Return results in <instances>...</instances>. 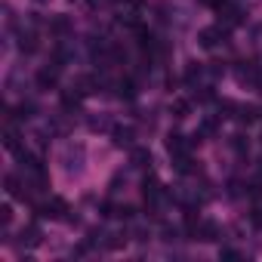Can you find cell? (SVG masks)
Wrapping results in <instances>:
<instances>
[{"label": "cell", "instance_id": "obj_1", "mask_svg": "<svg viewBox=\"0 0 262 262\" xmlns=\"http://www.w3.org/2000/svg\"><path fill=\"white\" fill-rule=\"evenodd\" d=\"M34 213H37L40 219H68V216H65V213H68V204H65L62 198H53V201H47V204H37Z\"/></svg>", "mask_w": 262, "mask_h": 262}, {"label": "cell", "instance_id": "obj_2", "mask_svg": "<svg viewBox=\"0 0 262 262\" xmlns=\"http://www.w3.org/2000/svg\"><path fill=\"white\" fill-rule=\"evenodd\" d=\"M225 37H228V31H225L222 25H210V28H204V31L198 34V43H201L204 50H216L219 43H225Z\"/></svg>", "mask_w": 262, "mask_h": 262}, {"label": "cell", "instance_id": "obj_3", "mask_svg": "<svg viewBox=\"0 0 262 262\" xmlns=\"http://www.w3.org/2000/svg\"><path fill=\"white\" fill-rule=\"evenodd\" d=\"M62 167H65V173H80L83 170V145H65Z\"/></svg>", "mask_w": 262, "mask_h": 262}, {"label": "cell", "instance_id": "obj_4", "mask_svg": "<svg viewBox=\"0 0 262 262\" xmlns=\"http://www.w3.org/2000/svg\"><path fill=\"white\" fill-rule=\"evenodd\" d=\"M34 80H37L40 90H56V83H59V65H56V62H53V65H43Z\"/></svg>", "mask_w": 262, "mask_h": 262}, {"label": "cell", "instance_id": "obj_5", "mask_svg": "<svg viewBox=\"0 0 262 262\" xmlns=\"http://www.w3.org/2000/svg\"><path fill=\"white\" fill-rule=\"evenodd\" d=\"M216 10H219V16L225 19V25H228V28H231V25H241V19H244L241 7H237V4H231V0H222Z\"/></svg>", "mask_w": 262, "mask_h": 262}, {"label": "cell", "instance_id": "obj_6", "mask_svg": "<svg viewBox=\"0 0 262 262\" xmlns=\"http://www.w3.org/2000/svg\"><path fill=\"white\" fill-rule=\"evenodd\" d=\"M133 139H136L133 126H114V145L117 148H133Z\"/></svg>", "mask_w": 262, "mask_h": 262}, {"label": "cell", "instance_id": "obj_7", "mask_svg": "<svg viewBox=\"0 0 262 262\" xmlns=\"http://www.w3.org/2000/svg\"><path fill=\"white\" fill-rule=\"evenodd\" d=\"M167 151L176 158V155H188V151H191V145L185 142V136H179V133H170V136H167Z\"/></svg>", "mask_w": 262, "mask_h": 262}, {"label": "cell", "instance_id": "obj_8", "mask_svg": "<svg viewBox=\"0 0 262 262\" xmlns=\"http://www.w3.org/2000/svg\"><path fill=\"white\" fill-rule=\"evenodd\" d=\"M219 237V228H216V222H207V219H201V225H198V231H194V241H216Z\"/></svg>", "mask_w": 262, "mask_h": 262}, {"label": "cell", "instance_id": "obj_9", "mask_svg": "<svg viewBox=\"0 0 262 262\" xmlns=\"http://www.w3.org/2000/svg\"><path fill=\"white\" fill-rule=\"evenodd\" d=\"M68 31H71V19H68V16H53V19H50V34L65 37Z\"/></svg>", "mask_w": 262, "mask_h": 262}, {"label": "cell", "instance_id": "obj_10", "mask_svg": "<svg viewBox=\"0 0 262 262\" xmlns=\"http://www.w3.org/2000/svg\"><path fill=\"white\" fill-rule=\"evenodd\" d=\"M37 47H40V43H37V34H34V31H22V34H19V50H22V53L31 56V53H37Z\"/></svg>", "mask_w": 262, "mask_h": 262}, {"label": "cell", "instance_id": "obj_11", "mask_svg": "<svg viewBox=\"0 0 262 262\" xmlns=\"http://www.w3.org/2000/svg\"><path fill=\"white\" fill-rule=\"evenodd\" d=\"M173 167H176V173H182V176H188V173L198 170V164L191 161V155H176V158H173Z\"/></svg>", "mask_w": 262, "mask_h": 262}, {"label": "cell", "instance_id": "obj_12", "mask_svg": "<svg viewBox=\"0 0 262 262\" xmlns=\"http://www.w3.org/2000/svg\"><path fill=\"white\" fill-rule=\"evenodd\" d=\"M170 111H173L176 120H185V117L191 114V102H188V99H176V102L170 105Z\"/></svg>", "mask_w": 262, "mask_h": 262}, {"label": "cell", "instance_id": "obj_13", "mask_svg": "<svg viewBox=\"0 0 262 262\" xmlns=\"http://www.w3.org/2000/svg\"><path fill=\"white\" fill-rule=\"evenodd\" d=\"M40 237H43V234H40V228H37V225L22 228V244H25V247H37V244H40Z\"/></svg>", "mask_w": 262, "mask_h": 262}, {"label": "cell", "instance_id": "obj_14", "mask_svg": "<svg viewBox=\"0 0 262 262\" xmlns=\"http://www.w3.org/2000/svg\"><path fill=\"white\" fill-rule=\"evenodd\" d=\"M237 120H241V123H256V120H259V108H256V105L237 108Z\"/></svg>", "mask_w": 262, "mask_h": 262}, {"label": "cell", "instance_id": "obj_15", "mask_svg": "<svg viewBox=\"0 0 262 262\" xmlns=\"http://www.w3.org/2000/svg\"><path fill=\"white\" fill-rule=\"evenodd\" d=\"M133 167H139V170L151 167V151L148 148H133Z\"/></svg>", "mask_w": 262, "mask_h": 262}, {"label": "cell", "instance_id": "obj_16", "mask_svg": "<svg viewBox=\"0 0 262 262\" xmlns=\"http://www.w3.org/2000/svg\"><path fill=\"white\" fill-rule=\"evenodd\" d=\"M4 145H7L10 151H16V155L22 151V145H19V133H16L13 126H7V139H4Z\"/></svg>", "mask_w": 262, "mask_h": 262}, {"label": "cell", "instance_id": "obj_17", "mask_svg": "<svg viewBox=\"0 0 262 262\" xmlns=\"http://www.w3.org/2000/svg\"><path fill=\"white\" fill-rule=\"evenodd\" d=\"M201 74H204V68H201L198 62H191V65L185 68V83H198V80H201Z\"/></svg>", "mask_w": 262, "mask_h": 262}, {"label": "cell", "instance_id": "obj_18", "mask_svg": "<svg viewBox=\"0 0 262 262\" xmlns=\"http://www.w3.org/2000/svg\"><path fill=\"white\" fill-rule=\"evenodd\" d=\"M117 86H120V96H126V99H133V96H136V80H133V77L120 80Z\"/></svg>", "mask_w": 262, "mask_h": 262}, {"label": "cell", "instance_id": "obj_19", "mask_svg": "<svg viewBox=\"0 0 262 262\" xmlns=\"http://www.w3.org/2000/svg\"><path fill=\"white\" fill-rule=\"evenodd\" d=\"M114 216H117V219H133V216H136V210L129 207V204H123V207H117V210H114Z\"/></svg>", "mask_w": 262, "mask_h": 262}, {"label": "cell", "instance_id": "obj_20", "mask_svg": "<svg viewBox=\"0 0 262 262\" xmlns=\"http://www.w3.org/2000/svg\"><path fill=\"white\" fill-rule=\"evenodd\" d=\"M231 148H234L237 155H244V151H247V142H244V136H231Z\"/></svg>", "mask_w": 262, "mask_h": 262}, {"label": "cell", "instance_id": "obj_21", "mask_svg": "<svg viewBox=\"0 0 262 262\" xmlns=\"http://www.w3.org/2000/svg\"><path fill=\"white\" fill-rule=\"evenodd\" d=\"M219 256H222V259H244V256H241L237 250H231V247H222V250H219Z\"/></svg>", "mask_w": 262, "mask_h": 262}, {"label": "cell", "instance_id": "obj_22", "mask_svg": "<svg viewBox=\"0 0 262 262\" xmlns=\"http://www.w3.org/2000/svg\"><path fill=\"white\" fill-rule=\"evenodd\" d=\"M176 237H179V228H170V225H167V228H164V241H176Z\"/></svg>", "mask_w": 262, "mask_h": 262}, {"label": "cell", "instance_id": "obj_23", "mask_svg": "<svg viewBox=\"0 0 262 262\" xmlns=\"http://www.w3.org/2000/svg\"><path fill=\"white\" fill-rule=\"evenodd\" d=\"M0 219H4V225H10V222H13V210L4 207V210H0Z\"/></svg>", "mask_w": 262, "mask_h": 262}, {"label": "cell", "instance_id": "obj_24", "mask_svg": "<svg viewBox=\"0 0 262 262\" xmlns=\"http://www.w3.org/2000/svg\"><path fill=\"white\" fill-rule=\"evenodd\" d=\"M253 86H256V90H259V93H262V71H259V74H256V80H253Z\"/></svg>", "mask_w": 262, "mask_h": 262}, {"label": "cell", "instance_id": "obj_25", "mask_svg": "<svg viewBox=\"0 0 262 262\" xmlns=\"http://www.w3.org/2000/svg\"><path fill=\"white\" fill-rule=\"evenodd\" d=\"M259 182H262V161H259Z\"/></svg>", "mask_w": 262, "mask_h": 262}]
</instances>
